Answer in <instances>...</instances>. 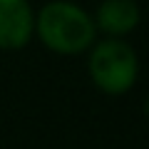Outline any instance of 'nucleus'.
Wrapping results in <instances>:
<instances>
[{
  "label": "nucleus",
  "mask_w": 149,
  "mask_h": 149,
  "mask_svg": "<svg viewBox=\"0 0 149 149\" xmlns=\"http://www.w3.org/2000/svg\"><path fill=\"white\" fill-rule=\"evenodd\" d=\"M97 37L92 13L74 0H47L35 10V40L55 55H85Z\"/></svg>",
  "instance_id": "f257e3e1"
},
{
  "label": "nucleus",
  "mask_w": 149,
  "mask_h": 149,
  "mask_svg": "<svg viewBox=\"0 0 149 149\" xmlns=\"http://www.w3.org/2000/svg\"><path fill=\"white\" fill-rule=\"evenodd\" d=\"M90 82L107 97H122L139 80V55L127 37H97L87 50Z\"/></svg>",
  "instance_id": "f03ea898"
},
{
  "label": "nucleus",
  "mask_w": 149,
  "mask_h": 149,
  "mask_svg": "<svg viewBox=\"0 0 149 149\" xmlns=\"http://www.w3.org/2000/svg\"><path fill=\"white\" fill-rule=\"evenodd\" d=\"M35 40V8L30 0H0V50L15 52Z\"/></svg>",
  "instance_id": "7ed1b4c3"
},
{
  "label": "nucleus",
  "mask_w": 149,
  "mask_h": 149,
  "mask_svg": "<svg viewBox=\"0 0 149 149\" xmlns=\"http://www.w3.org/2000/svg\"><path fill=\"white\" fill-rule=\"evenodd\" d=\"M92 17H95L97 35L129 37L139 27L142 10L137 0H102L97 10L92 13Z\"/></svg>",
  "instance_id": "20e7f679"
}]
</instances>
